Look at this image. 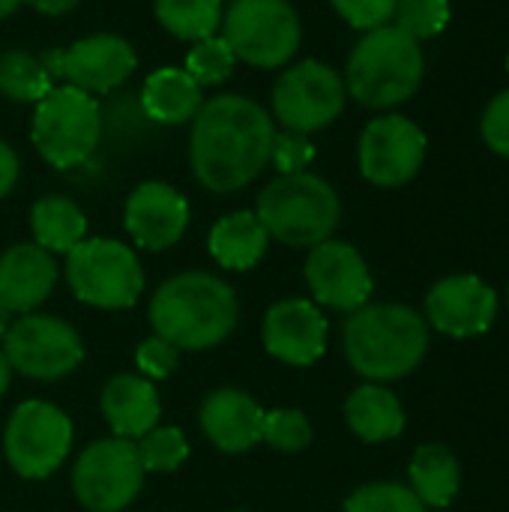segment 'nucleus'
<instances>
[{
	"label": "nucleus",
	"instance_id": "0eeeda50",
	"mask_svg": "<svg viewBox=\"0 0 509 512\" xmlns=\"http://www.w3.org/2000/svg\"><path fill=\"white\" fill-rule=\"evenodd\" d=\"M222 39L237 60L279 69L297 54L303 27L288 0H234L222 18Z\"/></svg>",
	"mask_w": 509,
	"mask_h": 512
},
{
	"label": "nucleus",
	"instance_id": "dca6fc26",
	"mask_svg": "<svg viewBox=\"0 0 509 512\" xmlns=\"http://www.w3.org/2000/svg\"><path fill=\"white\" fill-rule=\"evenodd\" d=\"M306 285L318 303L336 312H357L372 297V273L363 255L342 240L312 246L306 258Z\"/></svg>",
	"mask_w": 509,
	"mask_h": 512
},
{
	"label": "nucleus",
	"instance_id": "4468645a",
	"mask_svg": "<svg viewBox=\"0 0 509 512\" xmlns=\"http://www.w3.org/2000/svg\"><path fill=\"white\" fill-rule=\"evenodd\" d=\"M357 159L369 183L399 189L411 183L426 162V132L402 114L375 117L360 135Z\"/></svg>",
	"mask_w": 509,
	"mask_h": 512
},
{
	"label": "nucleus",
	"instance_id": "393cba45",
	"mask_svg": "<svg viewBox=\"0 0 509 512\" xmlns=\"http://www.w3.org/2000/svg\"><path fill=\"white\" fill-rule=\"evenodd\" d=\"M408 477H411V492L423 501V507H435V510L450 507L462 489L459 459L444 444L417 447Z\"/></svg>",
	"mask_w": 509,
	"mask_h": 512
},
{
	"label": "nucleus",
	"instance_id": "79ce46f5",
	"mask_svg": "<svg viewBox=\"0 0 509 512\" xmlns=\"http://www.w3.org/2000/svg\"><path fill=\"white\" fill-rule=\"evenodd\" d=\"M9 327H12V324H9V312H6V309L0 306V339H3L6 333H9Z\"/></svg>",
	"mask_w": 509,
	"mask_h": 512
},
{
	"label": "nucleus",
	"instance_id": "c756f323",
	"mask_svg": "<svg viewBox=\"0 0 509 512\" xmlns=\"http://www.w3.org/2000/svg\"><path fill=\"white\" fill-rule=\"evenodd\" d=\"M450 0H399L396 3V27H402L411 39H435L450 24Z\"/></svg>",
	"mask_w": 509,
	"mask_h": 512
},
{
	"label": "nucleus",
	"instance_id": "a211bd4d",
	"mask_svg": "<svg viewBox=\"0 0 509 512\" xmlns=\"http://www.w3.org/2000/svg\"><path fill=\"white\" fill-rule=\"evenodd\" d=\"M327 318L309 300H282L264 315V348L288 366H312L327 351Z\"/></svg>",
	"mask_w": 509,
	"mask_h": 512
},
{
	"label": "nucleus",
	"instance_id": "9b49d317",
	"mask_svg": "<svg viewBox=\"0 0 509 512\" xmlns=\"http://www.w3.org/2000/svg\"><path fill=\"white\" fill-rule=\"evenodd\" d=\"M345 96V81L333 66L303 60L279 75L273 87V117L285 129L309 135L330 126L342 114Z\"/></svg>",
	"mask_w": 509,
	"mask_h": 512
},
{
	"label": "nucleus",
	"instance_id": "a19ab883",
	"mask_svg": "<svg viewBox=\"0 0 509 512\" xmlns=\"http://www.w3.org/2000/svg\"><path fill=\"white\" fill-rule=\"evenodd\" d=\"M21 3H24V0H0V18H3V15H12Z\"/></svg>",
	"mask_w": 509,
	"mask_h": 512
},
{
	"label": "nucleus",
	"instance_id": "37998d69",
	"mask_svg": "<svg viewBox=\"0 0 509 512\" xmlns=\"http://www.w3.org/2000/svg\"><path fill=\"white\" fill-rule=\"evenodd\" d=\"M507 69H509V57H507Z\"/></svg>",
	"mask_w": 509,
	"mask_h": 512
},
{
	"label": "nucleus",
	"instance_id": "e433bc0d",
	"mask_svg": "<svg viewBox=\"0 0 509 512\" xmlns=\"http://www.w3.org/2000/svg\"><path fill=\"white\" fill-rule=\"evenodd\" d=\"M135 363L144 372V378H156V381L168 378L177 369V348L171 342H165L162 336H153V339L138 345Z\"/></svg>",
	"mask_w": 509,
	"mask_h": 512
},
{
	"label": "nucleus",
	"instance_id": "72a5a7b5",
	"mask_svg": "<svg viewBox=\"0 0 509 512\" xmlns=\"http://www.w3.org/2000/svg\"><path fill=\"white\" fill-rule=\"evenodd\" d=\"M312 159H315V144L309 141L306 132H294V129L276 132L270 147V162L279 168V174H300L309 168Z\"/></svg>",
	"mask_w": 509,
	"mask_h": 512
},
{
	"label": "nucleus",
	"instance_id": "4be33fe9",
	"mask_svg": "<svg viewBox=\"0 0 509 512\" xmlns=\"http://www.w3.org/2000/svg\"><path fill=\"white\" fill-rule=\"evenodd\" d=\"M345 420L366 444H384L405 432V408L399 396L381 384L357 387L345 402Z\"/></svg>",
	"mask_w": 509,
	"mask_h": 512
},
{
	"label": "nucleus",
	"instance_id": "f3484780",
	"mask_svg": "<svg viewBox=\"0 0 509 512\" xmlns=\"http://www.w3.org/2000/svg\"><path fill=\"white\" fill-rule=\"evenodd\" d=\"M123 222L138 246L162 252L183 237L189 225V204L174 186L150 180L129 195Z\"/></svg>",
	"mask_w": 509,
	"mask_h": 512
},
{
	"label": "nucleus",
	"instance_id": "f03ea898",
	"mask_svg": "<svg viewBox=\"0 0 509 512\" xmlns=\"http://www.w3.org/2000/svg\"><path fill=\"white\" fill-rule=\"evenodd\" d=\"M237 294L210 273H180L159 285L150 300L156 336L177 351H207L225 342L237 327Z\"/></svg>",
	"mask_w": 509,
	"mask_h": 512
},
{
	"label": "nucleus",
	"instance_id": "aec40b11",
	"mask_svg": "<svg viewBox=\"0 0 509 512\" xmlns=\"http://www.w3.org/2000/svg\"><path fill=\"white\" fill-rule=\"evenodd\" d=\"M201 429L225 453H246L261 441L264 411L240 390H213L201 402Z\"/></svg>",
	"mask_w": 509,
	"mask_h": 512
},
{
	"label": "nucleus",
	"instance_id": "c9c22d12",
	"mask_svg": "<svg viewBox=\"0 0 509 512\" xmlns=\"http://www.w3.org/2000/svg\"><path fill=\"white\" fill-rule=\"evenodd\" d=\"M480 135L486 147L498 156L509 159V90H501L483 111Z\"/></svg>",
	"mask_w": 509,
	"mask_h": 512
},
{
	"label": "nucleus",
	"instance_id": "ddd939ff",
	"mask_svg": "<svg viewBox=\"0 0 509 512\" xmlns=\"http://www.w3.org/2000/svg\"><path fill=\"white\" fill-rule=\"evenodd\" d=\"M51 78H66L69 87L84 93H111L138 66L132 45L114 33H96L72 42L69 48H51L39 57Z\"/></svg>",
	"mask_w": 509,
	"mask_h": 512
},
{
	"label": "nucleus",
	"instance_id": "2f4dec72",
	"mask_svg": "<svg viewBox=\"0 0 509 512\" xmlns=\"http://www.w3.org/2000/svg\"><path fill=\"white\" fill-rule=\"evenodd\" d=\"M345 512H426V507L411 492V486L369 483L345 501Z\"/></svg>",
	"mask_w": 509,
	"mask_h": 512
},
{
	"label": "nucleus",
	"instance_id": "bb28decb",
	"mask_svg": "<svg viewBox=\"0 0 509 512\" xmlns=\"http://www.w3.org/2000/svg\"><path fill=\"white\" fill-rule=\"evenodd\" d=\"M222 0H156L159 24L186 42H201L216 33L222 21Z\"/></svg>",
	"mask_w": 509,
	"mask_h": 512
},
{
	"label": "nucleus",
	"instance_id": "f257e3e1",
	"mask_svg": "<svg viewBox=\"0 0 509 512\" xmlns=\"http://www.w3.org/2000/svg\"><path fill=\"white\" fill-rule=\"evenodd\" d=\"M273 138L276 126L255 99L216 96L195 114L189 138L192 171L210 192H237L267 168Z\"/></svg>",
	"mask_w": 509,
	"mask_h": 512
},
{
	"label": "nucleus",
	"instance_id": "7c9ffc66",
	"mask_svg": "<svg viewBox=\"0 0 509 512\" xmlns=\"http://www.w3.org/2000/svg\"><path fill=\"white\" fill-rule=\"evenodd\" d=\"M138 459L144 474L147 471H177L186 456H189V444L186 435L180 429H150L144 438H138Z\"/></svg>",
	"mask_w": 509,
	"mask_h": 512
},
{
	"label": "nucleus",
	"instance_id": "a878e982",
	"mask_svg": "<svg viewBox=\"0 0 509 512\" xmlns=\"http://www.w3.org/2000/svg\"><path fill=\"white\" fill-rule=\"evenodd\" d=\"M30 228L36 237V246L45 252H72L84 234H87V219L75 207V201L63 195H45L33 204L30 210Z\"/></svg>",
	"mask_w": 509,
	"mask_h": 512
},
{
	"label": "nucleus",
	"instance_id": "39448f33",
	"mask_svg": "<svg viewBox=\"0 0 509 512\" xmlns=\"http://www.w3.org/2000/svg\"><path fill=\"white\" fill-rule=\"evenodd\" d=\"M255 216L261 219L264 231L285 246H318L333 237L342 204L336 189L309 171L300 174H279L258 198Z\"/></svg>",
	"mask_w": 509,
	"mask_h": 512
},
{
	"label": "nucleus",
	"instance_id": "6e6552de",
	"mask_svg": "<svg viewBox=\"0 0 509 512\" xmlns=\"http://www.w3.org/2000/svg\"><path fill=\"white\" fill-rule=\"evenodd\" d=\"M66 282L75 297L96 309H129L144 291V273L129 246L96 237L66 255Z\"/></svg>",
	"mask_w": 509,
	"mask_h": 512
},
{
	"label": "nucleus",
	"instance_id": "2eb2a0df",
	"mask_svg": "<svg viewBox=\"0 0 509 512\" xmlns=\"http://www.w3.org/2000/svg\"><path fill=\"white\" fill-rule=\"evenodd\" d=\"M498 315V294L495 288L474 276V273H459L447 276L432 285L426 294V321L453 339H471L483 336Z\"/></svg>",
	"mask_w": 509,
	"mask_h": 512
},
{
	"label": "nucleus",
	"instance_id": "58836bf2",
	"mask_svg": "<svg viewBox=\"0 0 509 512\" xmlns=\"http://www.w3.org/2000/svg\"><path fill=\"white\" fill-rule=\"evenodd\" d=\"M33 9L45 12V15H66L69 9H75L81 0H27Z\"/></svg>",
	"mask_w": 509,
	"mask_h": 512
},
{
	"label": "nucleus",
	"instance_id": "412c9836",
	"mask_svg": "<svg viewBox=\"0 0 509 512\" xmlns=\"http://www.w3.org/2000/svg\"><path fill=\"white\" fill-rule=\"evenodd\" d=\"M102 417L117 438H144L159 420V396L141 375H114L102 390Z\"/></svg>",
	"mask_w": 509,
	"mask_h": 512
},
{
	"label": "nucleus",
	"instance_id": "c85d7f7f",
	"mask_svg": "<svg viewBox=\"0 0 509 512\" xmlns=\"http://www.w3.org/2000/svg\"><path fill=\"white\" fill-rule=\"evenodd\" d=\"M234 63H237V57L222 36H207V39L195 42V48L186 54V72L195 78L198 87L222 84L225 78H231Z\"/></svg>",
	"mask_w": 509,
	"mask_h": 512
},
{
	"label": "nucleus",
	"instance_id": "5701e85b",
	"mask_svg": "<svg viewBox=\"0 0 509 512\" xmlns=\"http://www.w3.org/2000/svg\"><path fill=\"white\" fill-rule=\"evenodd\" d=\"M141 105L147 111V117H153L156 123L165 126H180L195 120V114L201 111V87L195 84V78L186 69H156L141 90Z\"/></svg>",
	"mask_w": 509,
	"mask_h": 512
},
{
	"label": "nucleus",
	"instance_id": "1a4fd4ad",
	"mask_svg": "<svg viewBox=\"0 0 509 512\" xmlns=\"http://www.w3.org/2000/svg\"><path fill=\"white\" fill-rule=\"evenodd\" d=\"M144 483L138 447L129 438L93 441L75 462L72 489L84 510L120 512L129 507Z\"/></svg>",
	"mask_w": 509,
	"mask_h": 512
},
{
	"label": "nucleus",
	"instance_id": "b1692460",
	"mask_svg": "<svg viewBox=\"0 0 509 512\" xmlns=\"http://www.w3.org/2000/svg\"><path fill=\"white\" fill-rule=\"evenodd\" d=\"M267 240H270V234L264 231L261 219L249 210H240L213 225L207 246H210V255L219 261V267L252 270L264 258Z\"/></svg>",
	"mask_w": 509,
	"mask_h": 512
},
{
	"label": "nucleus",
	"instance_id": "473e14b6",
	"mask_svg": "<svg viewBox=\"0 0 509 512\" xmlns=\"http://www.w3.org/2000/svg\"><path fill=\"white\" fill-rule=\"evenodd\" d=\"M261 441H267L270 447L282 450V453H300L309 447L312 441V423L303 411L297 408H279L264 414V432Z\"/></svg>",
	"mask_w": 509,
	"mask_h": 512
},
{
	"label": "nucleus",
	"instance_id": "9d476101",
	"mask_svg": "<svg viewBox=\"0 0 509 512\" xmlns=\"http://www.w3.org/2000/svg\"><path fill=\"white\" fill-rule=\"evenodd\" d=\"M72 447L69 417L48 402H24L12 411L3 435L6 462L18 477L42 480L54 474Z\"/></svg>",
	"mask_w": 509,
	"mask_h": 512
},
{
	"label": "nucleus",
	"instance_id": "20e7f679",
	"mask_svg": "<svg viewBox=\"0 0 509 512\" xmlns=\"http://www.w3.org/2000/svg\"><path fill=\"white\" fill-rule=\"evenodd\" d=\"M426 75V57L417 39L402 27L384 24L369 30L351 51L345 66V90L366 108H396L408 102Z\"/></svg>",
	"mask_w": 509,
	"mask_h": 512
},
{
	"label": "nucleus",
	"instance_id": "6ab92c4d",
	"mask_svg": "<svg viewBox=\"0 0 509 512\" xmlns=\"http://www.w3.org/2000/svg\"><path fill=\"white\" fill-rule=\"evenodd\" d=\"M57 264L36 243H18L0 255V306L12 315H30L54 291Z\"/></svg>",
	"mask_w": 509,
	"mask_h": 512
},
{
	"label": "nucleus",
	"instance_id": "cd10ccee",
	"mask_svg": "<svg viewBox=\"0 0 509 512\" xmlns=\"http://www.w3.org/2000/svg\"><path fill=\"white\" fill-rule=\"evenodd\" d=\"M51 90V75L39 63V57L27 51L0 54V93L15 102H39Z\"/></svg>",
	"mask_w": 509,
	"mask_h": 512
},
{
	"label": "nucleus",
	"instance_id": "f8f14e48",
	"mask_svg": "<svg viewBox=\"0 0 509 512\" xmlns=\"http://www.w3.org/2000/svg\"><path fill=\"white\" fill-rule=\"evenodd\" d=\"M9 366L36 381H57L75 372L84 360L78 333L54 315H24L3 336Z\"/></svg>",
	"mask_w": 509,
	"mask_h": 512
},
{
	"label": "nucleus",
	"instance_id": "ea45409f",
	"mask_svg": "<svg viewBox=\"0 0 509 512\" xmlns=\"http://www.w3.org/2000/svg\"><path fill=\"white\" fill-rule=\"evenodd\" d=\"M9 378H12V366H9L6 354L0 351V396H3V390L9 387Z\"/></svg>",
	"mask_w": 509,
	"mask_h": 512
},
{
	"label": "nucleus",
	"instance_id": "423d86ee",
	"mask_svg": "<svg viewBox=\"0 0 509 512\" xmlns=\"http://www.w3.org/2000/svg\"><path fill=\"white\" fill-rule=\"evenodd\" d=\"M102 117L90 93L78 87H51L36 102L33 147L54 168L84 165L99 147Z\"/></svg>",
	"mask_w": 509,
	"mask_h": 512
},
{
	"label": "nucleus",
	"instance_id": "7ed1b4c3",
	"mask_svg": "<svg viewBox=\"0 0 509 512\" xmlns=\"http://www.w3.org/2000/svg\"><path fill=\"white\" fill-rule=\"evenodd\" d=\"M429 351V324L399 303H366L345 321V357L372 384L411 375Z\"/></svg>",
	"mask_w": 509,
	"mask_h": 512
},
{
	"label": "nucleus",
	"instance_id": "f704fd0d",
	"mask_svg": "<svg viewBox=\"0 0 509 512\" xmlns=\"http://www.w3.org/2000/svg\"><path fill=\"white\" fill-rule=\"evenodd\" d=\"M333 9L357 30H378L393 21L399 0H330Z\"/></svg>",
	"mask_w": 509,
	"mask_h": 512
},
{
	"label": "nucleus",
	"instance_id": "4c0bfd02",
	"mask_svg": "<svg viewBox=\"0 0 509 512\" xmlns=\"http://www.w3.org/2000/svg\"><path fill=\"white\" fill-rule=\"evenodd\" d=\"M15 180H18V156L6 141H0V198L12 192Z\"/></svg>",
	"mask_w": 509,
	"mask_h": 512
}]
</instances>
